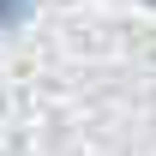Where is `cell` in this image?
<instances>
[{"label":"cell","instance_id":"obj_1","mask_svg":"<svg viewBox=\"0 0 156 156\" xmlns=\"http://www.w3.org/2000/svg\"><path fill=\"white\" fill-rule=\"evenodd\" d=\"M24 12H30V0H0V30H6V24H18Z\"/></svg>","mask_w":156,"mask_h":156}]
</instances>
